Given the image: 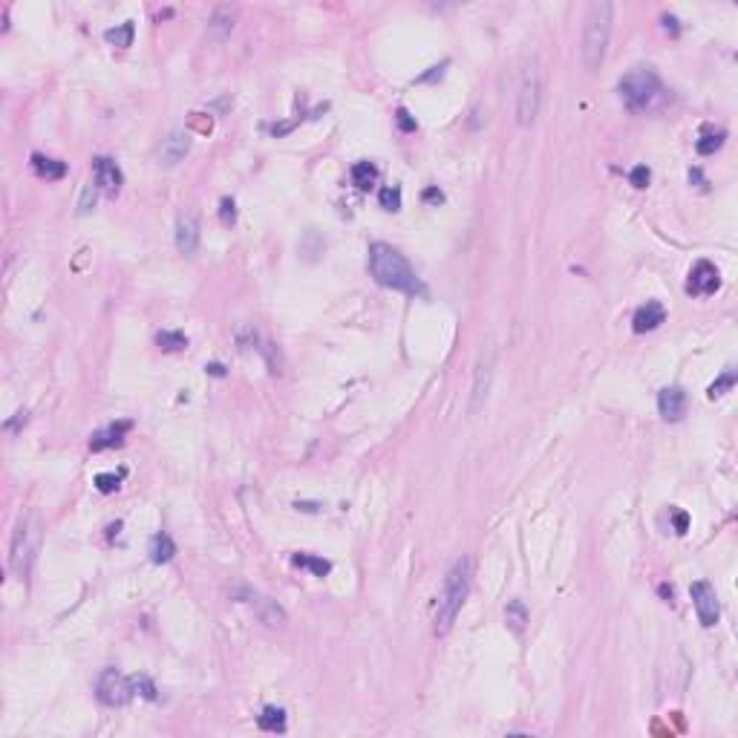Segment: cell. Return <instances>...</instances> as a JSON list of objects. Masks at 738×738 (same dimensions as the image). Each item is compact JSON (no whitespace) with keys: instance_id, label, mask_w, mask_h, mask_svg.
Here are the masks:
<instances>
[{"instance_id":"obj_1","label":"cell","mask_w":738,"mask_h":738,"mask_svg":"<svg viewBox=\"0 0 738 738\" xmlns=\"http://www.w3.org/2000/svg\"><path fill=\"white\" fill-rule=\"evenodd\" d=\"M369 271H373V277L387 289L404 292V294L421 292V280L415 277V271L407 263V257L398 249H392V245H387V242H373V245H369Z\"/></svg>"},{"instance_id":"obj_2","label":"cell","mask_w":738,"mask_h":738,"mask_svg":"<svg viewBox=\"0 0 738 738\" xmlns=\"http://www.w3.org/2000/svg\"><path fill=\"white\" fill-rule=\"evenodd\" d=\"M470 580H473V560L470 557L456 560L453 568L444 577V586H442V594H439V603H436V634H447L453 629L461 606L468 600Z\"/></svg>"},{"instance_id":"obj_3","label":"cell","mask_w":738,"mask_h":738,"mask_svg":"<svg viewBox=\"0 0 738 738\" xmlns=\"http://www.w3.org/2000/svg\"><path fill=\"white\" fill-rule=\"evenodd\" d=\"M611 18H614V6L608 0H597V4L589 6L586 12V23H582V67L589 73H597L606 49H608V38H611Z\"/></svg>"},{"instance_id":"obj_4","label":"cell","mask_w":738,"mask_h":738,"mask_svg":"<svg viewBox=\"0 0 738 738\" xmlns=\"http://www.w3.org/2000/svg\"><path fill=\"white\" fill-rule=\"evenodd\" d=\"M618 89H620L623 104H626L632 113H640V110H646V107H649V104L658 99L661 78H658V73H655L652 67H634V70H629V73L620 78Z\"/></svg>"},{"instance_id":"obj_5","label":"cell","mask_w":738,"mask_h":738,"mask_svg":"<svg viewBox=\"0 0 738 738\" xmlns=\"http://www.w3.org/2000/svg\"><path fill=\"white\" fill-rule=\"evenodd\" d=\"M542 104V75L537 64H528L519 81V96H516V121L519 127H531Z\"/></svg>"},{"instance_id":"obj_6","label":"cell","mask_w":738,"mask_h":738,"mask_svg":"<svg viewBox=\"0 0 738 738\" xmlns=\"http://www.w3.org/2000/svg\"><path fill=\"white\" fill-rule=\"evenodd\" d=\"M96 695L101 703L107 706H125L133 695V687H130V678H125L118 669H104L96 681Z\"/></svg>"},{"instance_id":"obj_7","label":"cell","mask_w":738,"mask_h":738,"mask_svg":"<svg viewBox=\"0 0 738 738\" xmlns=\"http://www.w3.org/2000/svg\"><path fill=\"white\" fill-rule=\"evenodd\" d=\"M689 594H692V603H695V611H698L701 626H706V629L715 626L718 618H721V606H718L715 589H713L706 580H698V582H692Z\"/></svg>"},{"instance_id":"obj_8","label":"cell","mask_w":738,"mask_h":738,"mask_svg":"<svg viewBox=\"0 0 738 738\" xmlns=\"http://www.w3.org/2000/svg\"><path fill=\"white\" fill-rule=\"evenodd\" d=\"M32 557H35V528L29 522H20V528L12 539V571L23 577L29 565H32Z\"/></svg>"},{"instance_id":"obj_9","label":"cell","mask_w":738,"mask_h":738,"mask_svg":"<svg viewBox=\"0 0 738 738\" xmlns=\"http://www.w3.org/2000/svg\"><path fill=\"white\" fill-rule=\"evenodd\" d=\"M721 286V274L713 263H706V260H698L689 271V280H687V292L689 294H713L718 292Z\"/></svg>"},{"instance_id":"obj_10","label":"cell","mask_w":738,"mask_h":738,"mask_svg":"<svg viewBox=\"0 0 738 738\" xmlns=\"http://www.w3.org/2000/svg\"><path fill=\"white\" fill-rule=\"evenodd\" d=\"M176 249L184 257L196 254V249H199V217L194 211L179 213V220H176Z\"/></svg>"},{"instance_id":"obj_11","label":"cell","mask_w":738,"mask_h":738,"mask_svg":"<svg viewBox=\"0 0 738 738\" xmlns=\"http://www.w3.org/2000/svg\"><path fill=\"white\" fill-rule=\"evenodd\" d=\"M490 384H494V358H484L479 361L476 366V375H473V389H470V415H476L484 401H487V395H490Z\"/></svg>"},{"instance_id":"obj_12","label":"cell","mask_w":738,"mask_h":738,"mask_svg":"<svg viewBox=\"0 0 738 738\" xmlns=\"http://www.w3.org/2000/svg\"><path fill=\"white\" fill-rule=\"evenodd\" d=\"M92 170H96V184L107 196H115L121 191V184H125V173H121V168L110 156H96V159H92Z\"/></svg>"},{"instance_id":"obj_13","label":"cell","mask_w":738,"mask_h":738,"mask_svg":"<svg viewBox=\"0 0 738 738\" xmlns=\"http://www.w3.org/2000/svg\"><path fill=\"white\" fill-rule=\"evenodd\" d=\"M658 410L666 421H678L687 413V392L681 387H666L658 392Z\"/></svg>"},{"instance_id":"obj_14","label":"cell","mask_w":738,"mask_h":738,"mask_svg":"<svg viewBox=\"0 0 738 738\" xmlns=\"http://www.w3.org/2000/svg\"><path fill=\"white\" fill-rule=\"evenodd\" d=\"M234 23H237V6H217L208 18V38L213 41H225L231 32H234Z\"/></svg>"},{"instance_id":"obj_15","label":"cell","mask_w":738,"mask_h":738,"mask_svg":"<svg viewBox=\"0 0 738 738\" xmlns=\"http://www.w3.org/2000/svg\"><path fill=\"white\" fill-rule=\"evenodd\" d=\"M666 320V309L663 306L658 303V300H646L640 309L634 312V320H632V326H634V332H655L661 323Z\"/></svg>"},{"instance_id":"obj_16","label":"cell","mask_w":738,"mask_h":738,"mask_svg":"<svg viewBox=\"0 0 738 738\" xmlns=\"http://www.w3.org/2000/svg\"><path fill=\"white\" fill-rule=\"evenodd\" d=\"M130 433V421H118V424H110L104 430H99V433H92L89 439V450H107V447H118L121 442H125V436Z\"/></svg>"},{"instance_id":"obj_17","label":"cell","mask_w":738,"mask_h":738,"mask_svg":"<svg viewBox=\"0 0 738 738\" xmlns=\"http://www.w3.org/2000/svg\"><path fill=\"white\" fill-rule=\"evenodd\" d=\"M188 150H191V139H188V133L173 130V133L165 139L159 156H162V162H165L168 168H173V165H179L184 156H188Z\"/></svg>"},{"instance_id":"obj_18","label":"cell","mask_w":738,"mask_h":738,"mask_svg":"<svg viewBox=\"0 0 738 738\" xmlns=\"http://www.w3.org/2000/svg\"><path fill=\"white\" fill-rule=\"evenodd\" d=\"M251 606H254L257 618H260L265 626H283V623H286V611L277 606L274 600H268V597H251Z\"/></svg>"},{"instance_id":"obj_19","label":"cell","mask_w":738,"mask_h":738,"mask_svg":"<svg viewBox=\"0 0 738 738\" xmlns=\"http://www.w3.org/2000/svg\"><path fill=\"white\" fill-rule=\"evenodd\" d=\"M505 623H508L511 632L522 634V632H525V626H528V606L522 600H511L505 606Z\"/></svg>"},{"instance_id":"obj_20","label":"cell","mask_w":738,"mask_h":738,"mask_svg":"<svg viewBox=\"0 0 738 738\" xmlns=\"http://www.w3.org/2000/svg\"><path fill=\"white\" fill-rule=\"evenodd\" d=\"M32 168H35V173L44 176V179H61V176L67 173V165H64V162H58V159H52V156H44V153H35V156H32Z\"/></svg>"},{"instance_id":"obj_21","label":"cell","mask_w":738,"mask_h":738,"mask_svg":"<svg viewBox=\"0 0 738 738\" xmlns=\"http://www.w3.org/2000/svg\"><path fill=\"white\" fill-rule=\"evenodd\" d=\"M173 554H176V545L168 534H156L150 539V560L153 563H170Z\"/></svg>"},{"instance_id":"obj_22","label":"cell","mask_w":738,"mask_h":738,"mask_svg":"<svg viewBox=\"0 0 738 738\" xmlns=\"http://www.w3.org/2000/svg\"><path fill=\"white\" fill-rule=\"evenodd\" d=\"M257 724L265 732H283L286 730V710H280V706H265L257 718Z\"/></svg>"},{"instance_id":"obj_23","label":"cell","mask_w":738,"mask_h":738,"mask_svg":"<svg viewBox=\"0 0 738 738\" xmlns=\"http://www.w3.org/2000/svg\"><path fill=\"white\" fill-rule=\"evenodd\" d=\"M349 173H352L355 188H361V191L373 188V184H375V179H378V168H375L373 162H355Z\"/></svg>"},{"instance_id":"obj_24","label":"cell","mask_w":738,"mask_h":738,"mask_svg":"<svg viewBox=\"0 0 738 738\" xmlns=\"http://www.w3.org/2000/svg\"><path fill=\"white\" fill-rule=\"evenodd\" d=\"M724 139H727V133H724L721 127H718V130H715V127H706V130H703V136L698 139V144H695V147H698V153H701V156H713L715 150H721V147H724Z\"/></svg>"},{"instance_id":"obj_25","label":"cell","mask_w":738,"mask_h":738,"mask_svg":"<svg viewBox=\"0 0 738 738\" xmlns=\"http://www.w3.org/2000/svg\"><path fill=\"white\" fill-rule=\"evenodd\" d=\"M133 35H136L133 20H125V23H118V26H113V29H107V32H104V38H107L110 44L121 46V49L133 46Z\"/></svg>"},{"instance_id":"obj_26","label":"cell","mask_w":738,"mask_h":738,"mask_svg":"<svg viewBox=\"0 0 738 738\" xmlns=\"http://www.w3.org/2000/svg\"><path fill=\"white\" fill-rule=\"evenodd\" d=\"M292 563H294L297 568H309L315 577H326V574L332 571V565H329L323 557H315V554H294Z\"/></svg>"},{"instance_id":"obj_27","label":"cell","mask_w":738,"mask_h":738,"mask_svg":"<svg viewBox=\"0 0 738 738\" xmlns=\"http://www.w3.org/2000/svg\"><path fill=\"white\" fill-rule=\"evenodd\" d=\"M156 344H159V349H165V352H179V349H184L188 346V337H184L182 332H159L156 334Z\"/></svg>"},{"instance_id":"obj_28","label":"cell","mask_w":738,"mask_h":738,"mask_svg":"<svg viewBox=\"0 0 738 738\" xmlns=\"http://www.w3.org/2000/svg\"><path fill=\"white\" fill-rule=\"evenodd\" d=\"M735 378H738V375H735V369H732V366H727V369H724V375H721L715 384H710V389H706V395H710V398H721L724 392H730V389L735 387Z\"/></svg>"},{"instance_id":"obj_29","label":"cell","mask_w":738,"mask_h":738,"mask_svg":"<svg viewBox=\"0 0 738 738\" xmlns=\"http://www.w3.org/2000/svg\"><path fill=\"white\" fill-rule=\"evenodd\" d=\"M378 202H381L384 211H398L401 208V188H398V184H387V188H381V194H378Z\"/></svg>"},{"instance_id":"obj_30","label":"cell","mask_w":738,"mask_h":738,"mask_svg":"<svg viewBox=\"0 0 738 738\" xmlns=\"http://www.w3.org/2000/svg\"><path fill=\"white\" fill-rule=\"evenodd\" d=\"M130 687H133V692H139L142 698H147V701H156L159 698V692H156V684H153L147 675H133L130 678Z\"/></svg>"},{"instance_id":"obj_31","label":"cell","mask_w":738,"mask_h":738,"mask_svg":"<svg viewBox=\"0 0 738 738\" xmlns=\"http://www.w3.org/2000/svg\"><path fill=\"white\" fill-rule=\"evenodd\" d=\"M649 179H652V170L646 168V165H634V168L629 170V182L634 184V188H646V184H649Z\"/></svg>"},{"instance_id":"obj_32","label":"cell","mask_w":738,"mask_h":738,"mask_svg":"<svg viewBox=\"0 0 738 738\" xmlns=\"http://www.w3.org/2000/svg\"><path fill=\"white\" fill-rule=\"evenodd\" d=\"M118 484H121V476H115V473H99L96 476V487L101 494H113V490H118Z\"/></svg>"},{"instance_id":"obj_33","label":"cell","mask_w":738,"mask_h":738,"mask_svg":"<svg viewBox=\"0 0 738 738\" xmlns=\"http://www.w3.org/2000/svg\"><path fill=\"white\" fill-rule=\"evenodd\" d=\"M395 121H398V127H401L404 133H415V127H418L407 107H398V110H395Z\"/></svg>"},{"instance_id":"obj_34","label":"cell","mask_w":738,"mask_h":738,"mask_svg":"<svg viewBox=\"0 0 738 738\" xmlns=\"http://www.w3.org/2000/svg\"><path fill=\"white\" fill-rule=\"evenodd\" d=\"M220 217H223V223L225 225H234V220H237V205H234V199H223L220 202Z\"/></svg>"},{"instance_id":"obj_35","label":"cell","mask_w":738,"mask_h":738,"mask_svg":"<svg viewBox=\"0 0 738 738\" xmlns=\"http://www.w3.org/2000/svg\"><path fill=\"white\" fill-rule=\"evenodd\" d=\"M92 205H96V191H92V184H87L81 194V202H78V213H87Z\"/></svg>"},{"instance_id":"obj_36","label":"cell","mask_w":738,"mask_h":738,"mask_svg":"<svg viewBox=\"0 0 738 738\" xmlns=\"http://www.w3.org/2000/svg\"><path fill=\"white\" fill-rule=\"evenodd\" d=\"M672 522H675V531H678V534H687V528H689V516H687V511H672Z\"/></svg>"},{"instance_id":"obj_37","label":"cell","mask_w":738,"mask_h":738,"mask_svg":"<svg viewBox=\"0 0 738 738\" xmlns=\"http://www.w3.org/2000/svg\"><path fill=\"white\" fill-rule=\"evenodd\" d=\"M294 127H297V118H294V121H280V125H271L268 130H271V136H277V139H280V136L292 133Z\"/></svg>"},{"instance_id":"obj_38","label":"cell","mask_w":738,"mask_h":738,"mask_svg":"<svg viewBox=\"0 0 738 738\" xmlns=\"http://www.w3.org/2000/svg\"><path fill=\"white\" fill-rule=\"evenodd\" d=\"M444 67H447V64H442V67H433L430 73L418 75V81H433V78H442V75H444Z\"/></svg>"},{"instance_id":"obj_39","label":"cell","mask_w":738,"mask_h":738,"mask_svg":"<svg viewBox=\"0 0 738 738\" xmlns=\"http://www.w3.org/2000/svg\"><path fill=\"white\" fill-rule=\"evenodd\" d=\"M442 199H444V194L439 188H427L424 191V202H442Z\"/></svg>"},{"instance_id":"obj_40","label":"cell","mask_w":738,"mask_h":738,"mask_svg":"<svg viewBox=\"0 0 738 738\" xmlns=\"http://www.w3.org/2000/svg\"><path fill=\"white\" fill-rule=\"evenodd\" d=\"M663 29H666V32H672V35H678V32H681V26H678V20H675V18H669V15L663 18Z\"/></svg>"},{"instance_id":"obj_41","label":"cell","mask_w":738,"mask_h":738,"mask_svg":"<svg viewBox=\"0 0 738 738\" xmlns=\"http://www.w3.org/2000/svg\"><path fill=\"white\" fill-rule=\"evenodd\" d=\"M205 369H208L211 375H217V378H223V375H225V366H223V363H208Z\"/></svg>"},{"instance_id":"obj_42","label":"cell","mask_w":738,"mask_h":738,"mask_svg":"<svg viewBox=\"0 0 738 738\" xmlns=\"http://www.w3.org/2000/svg\"><path fill=\"white\" fill-rule=\"evenodd\" d=\"M661 594L666 597V603H672V589L669 586H661Z\"/></svg>"}]
</instances>
